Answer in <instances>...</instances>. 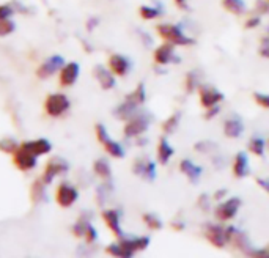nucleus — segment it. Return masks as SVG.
Listing matches in <instances>:
<instances>
[{"mask_svg":"<svg viewBox=\"0 0 269 258\" xmlns=\"http://www.w3.org/2000/svg\"><path fill=\"white\" fill-rule=\"evenodd\" d=\"M24 148H27L29 151H32L37 157L38 156H43L47 154L50 149H52V145L47 139H37V140H29V142H24L21 144Z\"/></svg>","mask_w":269,"mask_h":258,"instance_id":"aec40b11","label":"nucleus"},{"mask_svg":"<svg viewBox=\"0 0 269 258\" xmlns=\"http://www.w3.org/2000/svg\"><path fill=\"white\" fill-rule=\"evenodd\" d=\"M109 70L116 76L123 77L131 71V62L121 54H112L109 57Z\"/></svg>","mask_w":269,"mask_h":258,"instance_id":"f8f14e48","label":"nucleus"},{"mask_svg":"<svg viewBox=\"0 0 269 258\" xmlns=\"http://www.w3.org/2000/svg\"><path fill=\"white\" fill-rule=\"evenodd\" d=\"M87 223L88 222H83V221H79L76 225L73 227V233L76 236H83V233H85V228H87Z\"/></svg>","mask_w":269,"mask_h":258,"instance_id":"58836bf2","label":"nucleus"},{"mask_svg":"<svg viewBox=\"0 0 269 258\" xmlns=\"http://www.w3.org/2000/svg\"><path fill=\"white\" fill-rule=\"evenodd\" d=\"M139 13H140V16H142V18H144V19L150 21V19H154V18H157V16L162 13V10H161V8H154V6H148V5H144V6H140Z\"/></svg>","mask_w":269,"mask_h":258,"instance_id":"c756f323","label":"nucleus"},{"mask_svg":"<svg viewBox=\"0 0 269 258\" xmlns=\"http://www.w3.org/2000/svg\"><path fill=\"white\" fill-rule=\"evenodd\" d=\"M260 22H262V18H258V16H254V18H250V19L246 21L244 27L250 30V29H254V27L260 26Z\"/></svg>","mask_w":269,"mask_h":258,"instance_id":"79ce46f5","label":"nucleus"},{"mask_svg":"<svg viewBox=\"0 0 269 258\" xmlns=\"http://www.w3.org/2000/svg\"><path fill=\"white\" fill-rule=\"evenodd\" d=\"M150 244V238L148 236H140V238H121L120 243H114L111 244L106 252L111 254L114 257H132L139 251H145Z\"/></svg>","mask_w":269,"mask_h":258,"instance_id":"f257e3e1","label":"nucleus"},{"mask_svg":"<svg viewBox=\"0 0 269 258\" xmlns=\"http://www.w3.org/2000/svg\"><path fill=\"white\" fill-rule=\"evenodd\" d=\"M180 170H181V173L186 175L191 183H197L201 177V173H203V169L198 167L197 164H194L189 159H183L180 162Z\"/></svg>","mask_w":269,"mask_h":258,"instance_id":"4be33fe9","label":"nucleus"},{"mask_svg":"<svg viewBox=\"0 0 269 258\" xmlns=\"http://www.w3.org/2000/svg\"><path fill=\"white\" fill-rule=\"evenodd\" d=\"M250 173V164H249V157L244 151H239L234 156L233 161V175L236 178H246Z\"/></svg>","mask_w":269,"mask_h":258,"instance_id":"a211bd4d","label":"nucleus"},{"mask_svg":"<svg viewBox=\"0 0 269 258\" xmlns=\"http://www.w3.org/2000/svg\"><path fill=\"white\" fill-rule=\"evenodd\" d=\"M134 173L148 181H153L156 178V164L148 159H137L134 162Z\"/></svg>","mask_w":269,"mask_h":258,"instance_id":"2eb2a0df","label":"nucleus"},{"mask_svg":"<svg viewBox=\"0 0 269 258\" xmlns=\"http://www.w3.org/2000/svg\"><path fill=\"white\" fill-rule=\"evenodd\" d=\"M205 236L206 239L211 243L214 247H219L222 249L227 243V238H225V228L219 227L217 223H209L206 225V231H205Z\"/></svg>","mask_w":269,"mask_h":258,"instance_id":"4468645a","label":"nucleus"},{"mask_svg":"<svg viewBox=\"0 0 269 258\" xmlns=\"http://www.w3.org/2000/svg\"><path fill=\"white\" fill-rule=\"evenodd\" d=\"M83 236H85L87 243H95V241L98 239V231L91 223H87V228H85V233H83Z\"/></svg>","mask_w":269,"mask_h":258,"instance_id":"c9c22d12","label":"nucleus"},{"mask_svg":"<svg viewBox=\"0 0 269 258\" xmlns=\"http://www.w3.org/2000/svg\"><path fill=\"white\" fill-rule=\"evenodd\" d=\"M221 112V106L217 104V106H213V107H209V109H206V113H205V118L206 120H213L214 116Z\"/></svg>","mask_w":269,"mask_h":258,"instance_id":"a19ab883","label":"nucleus"},{"mask_svg":"<svg viewBox=\"0 0 269 258\" xmlns=\"http://www.w3.org/2000/svg\"><path fill=\"white\" fill-rule=\"evenodd\" d=\"M268 147H269V140H268Z\"/></svg>","mask_w":269,"mask_h":258,"instance_id":"de8ad7c7","label":"nucleus"},{"mask_svg":"<svg viewBox=\"0 0 269 258\" xmlns=\"http://www.w3.org/2000/svg\"><path fill=\"white\" fill-rule=\"evenodd\" d=\"M254 99L260 107L269 109V95L268 93H260V91H257V93H254Z\"/></svg>","mask_w":269,"mask_h":258,"instance_id":"72a5a7b5","label":"nucleus"},{"mask_svg":"<svg viewBox=\"0 0 269 258\" xmlns=\"http://www.w3.org/2000/svg\"><path fill=\"white\" fill-rule=\"evenodd\" d=\"M77 198H79L77 189L70 186L68 183H62V184L57 187L55 200H57V203L60 205L62 208H70L73 203L77 202Z\"/></svg>","mask_w":269,"mask_h":258,"instance_id":"6e6552de","label":"nucleus"},{"mask_svg":"<svg viewBox=\"0 0 269 258\" xmlns=\"http://www.w3.org/2000/svg\"><path fill=\"white\" fill-rule=\"evenodd\" d=\"M13 162L14 165L22 172H29L32 169H35L37 165V156L32 151H29L27 148H24L22 145L18 147V149L13 153Z\"/></svg>","mask_w":269,"mask_h":258,"instance_id":"423d86ee","label":"nucleus"},{"mask_svg":"<svg viewBox=\"0 0 269 258\" xmlns=\"http://www.w3.org/2000/svg\"><path fill=\"white\" fill-rule=\"evenodd\" d=\"M16 149H18V144H16L14 139L6 137V139L0 140V151H3L6 154H13Z\"/></svg>","mask_w":269,"mask_h":258,"instance_id":"2f4dec72","label":"nucleus"},{"mask_svg":"<svg viewBox=\"0 0 269 258\" xmlns=\"http://www.w3.org/2000/svg\"><path fill=\"white\" fill-rule=\"evenodd\" d=\"M198 95H200V103L205 109H209V107L217 106L221 101H224V93L214 87L201 85L198 87Z\"/></svg>","mask_w":269,"mask_h":258,"instance_id":"1a4fd4ad","label":"nucleus"},{"mask_svg":"<svg viewBox=\"0 0 269 258\" xmlns=\"http://www.w3.org/2000/svg\"><path fill=\"white\" fill-rule=\"evenodd\" d=\"M258 52H260V55H262V57L269 58V38H268V37L262 39V43H260Z\"/></svg>","mask_w":269,"mask_h":258,"instance_id":"4c0bfd02","label":"nucleus"},{"mask_svg":"<svg viewBox=\"0 0 269 258\" xmlns=\"http://www.w3.org/2000/svg\"><path fill=\"white\" fill-rule=\"evenodd\" d=\"M44 186H46V183H44L43 180H37L35 183H33L32 190H30V194H32V202H33V203H38V202H41V200L44 198V194H46Z\"/></svg>","mask_w":269,"mask_h":258,"instance_id":"bb28decb","label":"nucleus"},{"mask_svg":"<svg viewBox=\"0 0 269 258\" xmlns=\"http://www.w3.org/2000/svg\"><path fill=\"white\" fill-rule=\"evenodd\" d=\"M265 148H266V142L262 137H252L249 140V149L250 153H254L255 156H265Z\"/></svg>","mask_w":269,"mask_h":258,"instance_id":"cd10ccee","label":"nucleus"},{"mask_svg":"<svg viewBox=\"0 0 269 258\" xmlns=\"http://www.w3.org/2000/svg\"><path fill=\"white\" fill-rule=\"evenodd\" d=\"M175 153L173 147L169 144V140L165 137H161L159 139V144H157V161L161 162L162 165H165L172 159V156Z\"/></svg>","mask_w":269,"mask_h":258,"instance_id":"5701e85b","label":"nucleus"},{"mask_svg":"<svg viewBox=\"0 0 269 258\" xmlns=\"http://www.w3.org/2000/svg\"><path fill=\"white\" fill-rule=\"evenodd\" d=\"M154 62L157 65H170V63H178L180 57L175 54V44L165 41L162 46H159L154 51Z\"/></svg>","mask_w":269,"mask_h":258,"instance_id":"9d476101","label":"nucleus"},{"mask_svg":"<svg viewBox=\"0 0 269 258\" xmlns=\"http://www.w3.org/2000/svg\"><path fill=\"white\" fill-rule=\"evenodd\" d=\"M197 85H198L197 74L192 71V73L188 74V77H186V90H188V93H192L194 88H197Z\"/></svg>","mask_w":269,"mask_h":258,"instance_id":"f704fd0d","label":"nucleus"},{"mask_svg":"<svg viewBox=\"0 0 269 258\" xmlns=\"http://www.w3.org/2000/svg\"><path fill=\"white\" fill-rule=\"evenodd\" d=\"M257 183H258V186L260 187H263L266 192L269 194V180H263V178H258L257 180Z\"/></svg>","mask_w":269,"mask_h":258,"instance_id":"37998d69","label":"nucleus"},{"mask_svg":"<svg viewBox=\"0 0 269 258\" xmlns=\"http://www.w3.org/2000/svg\"><path fill=\"white\" fill-rule=\"evenodd\" d=\"M157 33L161 35L165 41L175 44V46H191L194 44V39L184 35V32L180 26L175 24H159Z\"/></svg>","mask_w":269,"mask_h":258,"instance_id":"f03ea898","label":"nucleus"},{"mask_svg":"<svg viewBox=\"0 0 269 258\" xmlns=\"http://www.w3.org/2000/svg\"><path fill=\"white\" fill-rule=\"evenodd\" d=\"M225 194H227V190H225V189H221V190H217V192H216L214 198H222Z\"/></svg>","mask_w":269,"mask_h":258,"instance_id":"49530a36","label":"nucleus"},{"mask_svg":"<svg viewBox=\"0 0 269 258\" xmlns=\"http://www.w3.org/2000/svg\"><path fill=\"white\" fill-rule=\"evenodd\" d=\"M14 22L8 18V19H2L0 21V37H6L10 35V33L14 32Z\"/></svg>","mask_w":269,"mask_h":258,"instance_id":"473e14b6","label":"nucleus"},{"mask_svg":"<svg viewBox=\"0 0 269 258\" xmlns=\"http://www.w3.org/2000/svg\"><path fill=\"white\" fill-rule=\"evenodd\" d=\"M151 123V116L150 115H132L128 120V123L124 124V136L126 137H139L140 134L148 129Z\"/></svg>","mask_w":269,"mask_h":258,"instance_id":"20e7f679","label":"nucleus"},{"mask_svg":"<svg viewBox=\"0 0 269 258\" xmlns=\"http://www.w3.org/2000/svg\"><path fill=\"white\" fill-rule=\"evenodd\" d=\"M180 116L181 113H173L169 120H165L164 124H162V131L165 132V134H173V132L176 131V128H178V124H180Z\"/></svg>","mask_w":269,"mask_h":258,"instance_id":"c85d7f7f","label":"nucleus"},{"mask_svg":"<svg viewBox=\"0 0 269 258\" xmlns=\"http://www.w3.org/2000/svg\"><path fill=\"white\" fill-rule=\"evenodd\" d=\"M126 99H128V101H131L132 104H136V106L144 104V103H145V99H147V95H145V84H139L137 88L134 90L132 93H129L128 96H126Z\"/></svg>","mask_w":269,"mask_h":258,"instance_id":"a878e982","label":"nucleus"},{"mask_svg":"<svg viewBox=\"0 0 269 258\" xmlns=\"http://www.w3.org/2000/svg\"><path fill=\"white\" fill-rule=\"evenodd\" d=\"M175 3L178 5V8H183V10H189L188 0H175Z\"/></svg>","mask_w":269,"mask_h":258,"instance_id":"a18cd8bd","label":"nucleus"},{"mask_svg":"<svg viewBox=\"0 0 269 258\" xmlns=\"http://www.w3.org/2000/svg\"><path fill=\"white\" fill-rule=\"evenodd\" d=\"M70 99L66 98V95L63 93H55V95H50L46 98V103H44V109H46V113L49 116H54V118H57V116L63 115L66 111L70 109Z\"/></svg>","mask_w":269,"mask_h":258,"instance_id":"7ed1b4c3","label":"nucleus"},{"mask_svg":"<svg viewBox=\"0 0 269 258\" xmlns=\"http://www.w3.org/2000/svg\"><path fill=\"white\" fill-rule=\"evenodd\" d=\"M217 147L213 144V142H198L197 145H195V149L197 151H203V153H211V151H214Z\"/></svg>","mask_w":269,"mask_h":258,"instance_id":"e433bc0d","label":"nucleus"},{"mask_svg":"<svg viewBox=\"0 0 269 258\" xmlns=\"http://www.w3.org/2000/svg\"><path fill=\"white\" fill-rule=\"evenodd\" d=\"M95 129H96V137L99 140V144H103L104 149L109 154H111L112 157H123L124 156L123 147L118 142H115V140H112L111 137H109L107 129H106L104 124H96Z\"/></svg>","mask_w":269,"mask_h":258,"instance_id":"39448f33","label":"nucleus"},{"mask_svg":"<svg viewBox=\"0 0 269 258\" xmlns=\"http://www.w3.org/2000/svg\"><path fill=\"white\" fill-rule=\"evenodd\" d=\"M93 170L95 173L98 175L99 178H103L106 181H109L112 178V170H111V165H109V162L104 159V157H101V159L95 161L93 164Z\"/></svg>","mask_w":269,"mask_h":258,"instance_id":"b1692460","label":"nucleus"},{"mask_svg":"<svg viewBox=\"0 0 269 258\" xmlns=\"http://www.w3.org/2000/svg\"><path fill=\"white\" fill-rule=\"evenodd\" d=\"M222 6L229 13L236 14V16H241L242 13L247 10L244 0H222Z\"/></svg>","mask_w":269,"mask_h":258,"instance_id":"393cba45","label":"nucleus"},{"mask_svg":"<svg viewBox=\"0 0 269 258\" xmlns=\"http://www.w3.org/2000/svg\"><path fill=\"white\" fill-rule=\"evenodd\" d=\"M66 169H68V165H66L65 161L62 159H52V161H49L46 164V170L43 173V180L46 184H50L52 183V180L57 177V175H60L63 172H66Z\"/></svg>","mask_w":269,"mask_h":258,"instance_id":"dca6fc26","label":"nucleus"},{"mask_svg":"<svg viewBox=\"0 0 269 258\" xmlns=\"http://www.w3.org/2000/svg\"><path fill=\"white\" fill-rule=\"evenodd\" d=\"M257 8H258V10H262L263 13H269V0H268V2H258Z\"/></svg>","mask_w":269,"mask_h":258,"instance_id":"c03bdc74","label":"nucleus"},{"mask_svg":"<svg viewBox=\"0 0 269 258\" xmlns=\"http://www.w3.org/2000/svg\"><path fill=\"white\" fill-rule=\"evenodd\" d=\"M268 33H269V27H268Z\"/></svg>","mask_w":269,"mask_h":258,"instance_id":"09e8293b","label":"nucleus"},{"mask_svg":"<svg viewBox=\"0 0 269 258\" xmlns=\"http://www.w3.org/2000/svg\"><path fill=\"white\" fill-rule=\"evenodd\" d=\"M63 65H65V62H63L62 55H52V57H49L47 60L37 70V76L39 79H47V77L52 76L55 71L60 70Z\"/></svg>","mask_w":269,"mask_h":258,"instance_id":"9b49d317","label":"nucleus"},{"mask_svg":"<svg viewBox=\"0 0 269 258\" xmlns=\"http://www.w3.org/2000/svg\"><path fill=\"white\" fill-rule=\"evenodd\" d=\"M244 131V123L239 115H231L224 124V134L229 139H238Z\"/></svg>","mask_w":269,"mask_h":258,"instance_id":"f3484780","label":"nucleus"},{"mask_svg":"<svg viewBox=\"0 0 269 258\" xmlns=\"http://www.w3.org/2000/svg\"><path fill=\"white\" fill-rule=\"evenodd\" d=\"M79 63L76 62H70L62 66V71H60V85L63 87H71L76 84V80L79 77Z\"/></svg>","mask_w":269,"mask_h":258,"instance_id":"ddd939ff","label":"nucleus"},{"mask_svg":"<svg viewBox=\"0 0 269 258\" xmlns=\"http://www.w3.org/2000/svg\"><path fill=\"white\" fill-rule=\"evenodd\" d=\"M103 219L106 222V225L111 228V231L115 236L123 238V230L120 227V213L116 210H106L103 213Z\"/></svg>","mask_w":269,"mask_h":258,"instance_id":"6ab92c4d","label":"nucleus"},{"mask_svg":"<svg viewBox=\"0 0 269 258\" xmlns=\"http://www.w3.org/2000/svg\"><path fill=\"white\" fill-rule=\"evenodd\" d=\"M93 74H95L96 80L99 82V85L104 90H111L115 87V77L112 76L111 70H106L104 66H95Z\"/></svg>","mask_w":269,"mask_h":258,"instance_id":"412c9836","label":"nucleus"},{"mask_svg":"<svg viewBox=\"0 0 269 258\" xmlns=\"http://www.w3.org/2000/svg\"><path fill=\"white\" fill-rule=\"evenodd\" d=\"M144 222L148 225L150 230H161L162 228V221L157 218L153 213H147L144 214Z\"/></svg>","mask_w":269,"mask_h":258,"instance_id":"7c9ffc66","label":"nucleus"},{"mask_svg":"<svg viewBox=\"0 0 269 258\" xmlns=\"http://www.w3.org/2000/svg\"><path fill=\"white\" fill-rule=\"evenodd\" d=\"M239 206H241V198H238V197L229 198V200H225L224 203H221L219 206L216 208V211H214L216 219L222 221V222L233 219L234 216H236Z\"/></svg>","mask_w":269,"mask_h":258,"instance_id":"0eeeda50","label":"nucleus"},{"mask_svg":"<svg viewBox=\"0 0 269 258\" xmlns=\"http://www.w3.org/2000/svg\"><path fill=\"white\" fill-rule=\"evenodd\" d=\"M13 14V8L8 5H0V21L8 19Z\"/></svg>","mask_w":269,"mask_h":258,"instance_id":"ea45409f","label":"nucleus"}]
</instances>
